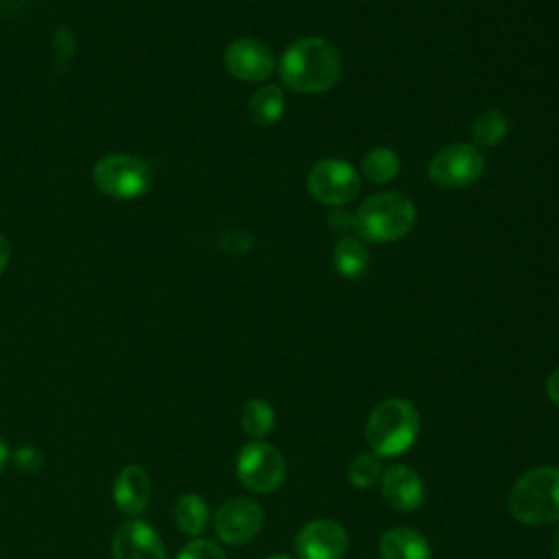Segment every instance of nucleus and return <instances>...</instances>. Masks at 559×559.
I'll return each mask as SVG.
<instances>
[{
    "label": "nucleus",
    "mask_w": 559,
    "mask_h": 559,
    "mask_svg": "<svg viewBox=\"0 0 559 559\" xmlns=\"http://www.w3.org/2000/svg\"><path fill=\"white\" fill-rule=\"evenodd\" d=\"M343 74L338 48L323 37H301L293 41L280 59L282 83L299 94H321L332 90Z\"/></svg>",
    "instance_id": "1"
},
{
    "label": "nucleus",
    "mask_w": 559,
    "mask_h": 559,
    "mask_svg": "<svg viewBox=\"0 0 559 559\" xmlns=\"http://www.w3.org/2000/svg\"><path fill=\"white\" fill-rule=\"evenodd\" d=\"M419 435V413L404 397H386L367 417L365 437L373 454L397 456L406 452Z\"/></svg>",
    "instance_id": "2"
},
{
    "label": "nucleus",
    "mask_w": 559,
    "mask_h": 559,
    "mask_svg": "<svg viewBox=\"0 0 559 559\" xmlns=\"http://www.w3.org/2000/svg\"><path fill=\"white\" fill-rule=\"evenodd\" d=\"M509 511L531 526L559 522V467L542 465L524 472L509 491Z\"/></svg>",
    "instance_id": "3"
},
{
    "label": "nucleus",
    "mask_w": 559,
    "mask_h": 559,
    "mask_svg": "<svg viewBox=\"0 0 559 559\" xmlns=\"http://www.w3.org/2000/svg\"><path fill=\"white\" fill-rule=\"evenodd\" d=\"M417 221L411 199L400 192H378L362 201L354 214V231L360 240L395 242L404 238Z\"/></svg>",
    "instance_id": "4"
},
{
    "label": "nucleus",
    "mask_w": 559,
    "mask_h": 559,
    "mask_svg": "<svg viewBox=\"0 0 559 559\" xmlns=\"http://www.w3.org/2000/svg\"><path fill=\"white\" fill-rule=\"evenodd\" d=\"M153 175L144 159L127 153H111L96 162L94 183L96 188L118 201L138 199L151 188Z\"/></svg>",
    "instance_id": "5"
},
{
    "label": "nucleus",
    "mask_w": 559,
    "mask_h": 559,
    "mask_svg": "<svg viewBox=\"0 0 559 559\" xmlns=\"http://www.w3.org/2000/svg\"><path fill=\"white\" fill-rule=\"evenodd\" d=\"M240 483L255 493H273L286 478V461L282 452L266 441L247 443L236 461Z\"/></svg>",
    "instance_id": "6"
},
{
    "label": "nucleus",
    "mask_w": 559,
    "mask_h": 559,
    "mask_svg": "<svg viewBox=\"0 0 559 559\" xmlns=\"http://www.w3.org/2000/svg\"><path fill=\"white\" fill-rule=\"evenodd\" d=\"M485 170V157L474 144L454 142L443 148H439L430 164H428V177L439 188H467L472 186Z\"/></svg>",
    "instance_id": "7"
},
{
    "label": "nucleus",
    "mask_w": 559,
    "mask_h": 559,
    "mask_svg": "<svg viewBox=\"0 0 559 559\" xmlns=\"http://www.w3.org/2000/svg\"><path fill=\"white\" fill-rule=\"evenodd\" d=\"M306 186L314 201L323 205H345L358 194L360 177L349 162L328 157L310 168Z\"/></svg>",
    "instance_id": "8"
},
{
    "label": "nucleus",
    "mask_w": 559,
    "mask_h": 559,
    "mask_svg": "<svg viewBox=\"0 0 559 559\" xmlns=\"http://www.w3.org/2000/svg\"><path fill=\"white\" fill-rule=\"evenodd\" d=\"M264 522V513L258 502L249 498H231L221 504L214 515V528L221 542L229 546H242L251 542Z\"/></svg>",
    "instance_id": "9"
},
{
    "label": "nucleus",
    "mask_w": 559,
    "mask_h": 559,
    "mask_svg": "<svg viewBox=\"0 0 559 559\" xmlns=\"http://www.w3.org/2000/svg\"><path fill=\"white\" fill-rule=\"evenodd\" d=\"M347 531L334 520H312L295 537L299 559H341L347 552Z\"/></svg>",
    "instance_id": "10"
},
{
    "label": "nucleus",
    "mask_w": 559,
    "mask_h": 559,
    "mask_svg": "<svg viewBox=\"0 0 559 559\" xmlns=\"http://www.w3.org/2000/svg\"><path fill=\"white\" fill-rule=\"evenodd\" d=\"M225 68L231 76L240 81L258 83L271 76L275 59L264 41L253 37H240L225 48Z\"/></svg>",
    "instance_id": "11"
},
{
    "label": "nucleus",
    "mask_w": 559,
    "mask_h": 559,
    "mask_svg": "<svg viewBox=\"0 0 559 559\" xmlns=\"http://www.w3.org/2000/svg\"><path fill=\"white\" fill-rule=\"evenodd\" d=\"M114 559H168L162 537L144 520L124 522L111 542Z\"/></svg>",
    "instance_id": "12"
},
{
    "label": "nucleus",
    "mask_w": 559,
    "mask_h": 559,
    "mask_svg": "<svg viewBox=\"0 0 559 559\" xmlns=\"http://www.w3.org/2000/svg\"><path fill=\"white\" fill-rule=\"evenodd\" d=\"M382 498L397 511H415L424 502V480L408 465H391L382 472Z\"/></svg>",
    "instance_id": "13"
},
{
    "label": "nucleus",
    "mask_w": 559,
    "mask_h": 559,
    "mask_svg": "<svg viewBox=\"0 0 559 559\" xmlns=\"http://www.w3.org/2000/svg\"><path fill=\"white\" fill-rule=\"evenodd\" d=\"M151 500V478L140 465H127L114 480V502L127 515H138Z\"/></svg>",
    "instance_id": "14"
},
{
    "label": "nucleus",
    "mask_w": 559,
    "mask_h": 559,
    "mask_svg": "<svg viewBox=\"0 0 559 559\" xmlns=\"http://www.w3.org/2000/svg\"><path fill=\"white\" fill-rule=\"evenodd\" d=\"M380 559H430V544L428 539L406 526L389 528L380 537Z\"/></svg>",
    "instance_id": "15"
},
{
    "label": "nucleus",
    "mask_w": 559,
    "mask_h": 559,
    "mask_svg": "<svg viewBox=\"0 0 559 559\" xmlns=\"http://www.w3.org/2000/svg\"><path fill=\"white\" fill-rule=\"evenodd\" d=\"M332 262L338 275L343 277H360L367 266H369V253L362 245L360 238L354 236H341L334 242V251H332Z\"/></svg>",
    "instance_id": "16"
},
{
    "label": "nucleus",
    "mask_w": 559,
    "mask_h": 559,
    "mask_svg": "<svg viewBox=\"0 0 559 559\" xmlns=\"http://www.w3.org/2000/svg\"><path fill=\"white\" fill-rule=\"evenodd\" d=\"M286 100L284 92L277 85L260 87L249 100V116L258 127H273L284 114Z\"/></svg>",
    "instance_id": "17"
},
{
    "label": "nucleus",
    "mask_w": 559,
    "mask_h": 559,
    "mask_svg": "<svg viewBox=\"0 0 559 559\" xmlns=\"http://www.w3.org/2000/svg\"><path fill=\"white\" fill-rule=\"evenodd\" d=\"M207 520H210L207 502L199 493H183L175 502V522L186 535L190 537L201 535L207 526Z\"/></svg>",
    "instance_id": "18"
},
{
    "label": "nucleus",
    "mask_w": 559,
    "mask_h": 559,
    "mask_svg": "<svg viewBox=\"0 0 559 559\" xmlns=\"http://www.w3.org/2000/svg\"><path fill=\"white\" fill-rule=\"evenodd\" d=\"M507 131H509L507 116L500 109H487L478 114L472 124V144L478 151L491 148L507 138Z\"/></svg>",
    "instance_id": "19"
},
{
    "label": "nucleus",
    "mask_w": 559,
    "mask_h": 559,
    "mask_svg": "<svg viewBox=\"0 0 559 559\" xmlns=\"http://www.w3.org/2000/svg\"><path fill=\"white\" fill-rule=\"evenodd\" d=\"M240 426H242L247 437H251L253 441H260L275 426L273 406L266 400H260V397L247 400L242 411H240Z\"/></svg>",
    "instance_id": "20"
},
{
    "label": "nucleus",
    "mask_w": 559,
    "mask_h": 559,
    "mask_svg": "<svg viewBox=\"0 0 559 559\" xmlns=\"http://www.w3.org/2000/svg\"><path fill=\"white\" fill-rule=\"evenodd\" d=\"M362 175L373 183H386L400 173V155L389 146H376L362 157Z\"/></svg>",
    "instance_id": "21"
},
{
    "label": "nucleus",
    "mask_w": 559,
    "mask_h": 559,
    "mask_svg": "<svg viewBox=\"0 0 559 559\" xmlns=\"http://www.w3.org/2000/svg\"><path fill=\"white\" fill-rule=\"evenodd\" d=\"M382 476V465L378 454L373 452H360L349 461L347 478L358 489H369L378 478Z\"/></svg>",
    "instance_id": "22"
},
{
    "label": "nucleus",
    "mask_w": 559,
    "mask_h": 559,
    "mask_svg": "<svg viewBox=\"0 0 559 559\" xmlns=\"http://www.w3.org/2000/svg\"><path fill=\"white\" fill-rule=\"evenodd\" d=\"M177 559H227V557L218 544L210 539H192L186 548H181Z\"/></svg>",
    "instance_id": "23"
},
{
    "label": "nucleus",
    "mask_w": 559,
    "mask_h": 559,
    "mask_svg": "<svg viewBox=\"0 0 559 559\" xmlns=\"http://www.w3.org/2000/svg\"><path fill=\"white\" fill-rule=\"evenodd\" d=\"M13 463L17 465V469H22V472H26V474H33V472H37V469L41 467L44 459H41L39 450H35L33 445H22V448H17V452L13 454Z\"/></svg>",
    "instance_id": "24"
},
{
    "label": "nucleus",
    "mask_w": 559,
    "mask_h": 559,
    "mask_svg": "<svg viewBox=\"0 0 559 559\" xmlns=\"http://www.w3.org/2000/svg\"><path fill=\"white\" fill-rule=\"evenodd\" d=\"M328 225H330L334 231H341V236H345V231L354 229V214L336 210V212H332V214L328 216Z\"/></svg>",
    "instance_id": "25"
},
{
    "label": "nucleus",
    "mask_w": 559,
    "mask_h": 559,
    "mask_svg": "<svg viewBox=\"0 0 559 559\" xmlns=\"http://www.w3.org/2000/svg\"><path fill=\"white\" fill-rule=\"evenodd\" d=\"M546 395L550 397V402L559 406V367L546 380Z\"/></svg>",
    "instance_id": "26"
},
{
    "label": "nucleus",
    "mask_w": 559,
    "mask_h": 559,
    "mask_svg": "<svg viewBox=\"0 0 559 559\" xmlns=\"http://www.w3.org/2000/svg\"><path fill=\"white\" fill-rule=\"evenodd\" d=\"M9 255H11V247H9L7 238L0 234V273L7 269V264H9Z\"/></svg>",
    "instance_id": "27"
},
{
    "label": "nucleus",
    "mask_w": 559,
    "mask_h": 559,
    "mask_svg": "<svg viewBox=\"0 0 559 559\" xmlns=\"http://www.w3.org/2000/svg\"><path fill=\"white\" fill-rule=\"evenodd\" d=\"M9 459H11V450H9L7 441L0 437V472L4 469V465L9 463Z\"/></svg>",
    "instance_id": "28"
},
{
    "label": "nucleus",
    "mask_w": 559,
    "mask_h": 559,
    "mask_svg": "<svg viewBox=\"0 0 559 559\" xmlns=\"http://www.w3.org/2000/svg\"><path fill=\"white\" fill-rule=\"evenodd\" d=\"M550 557L559 559V531L555 533V539H552V546H550Z\"/></svg>",
    "instance_id": "29"
},
{
    "label": "nucleus",
    "mask_w": 559,
    "mask_h": 559,
    "mask_svg": "<svg viewBox=\"0 0 559 559\" xmlns=\"http://www.w3.org/2000/svg\"><path fill=\"white\" fill-rule=\"evenodd\" d=\"M264 559H290L288 555H269V557H264Z\"/></svg>",
    "instance_id": "30"
}]
</instances>
